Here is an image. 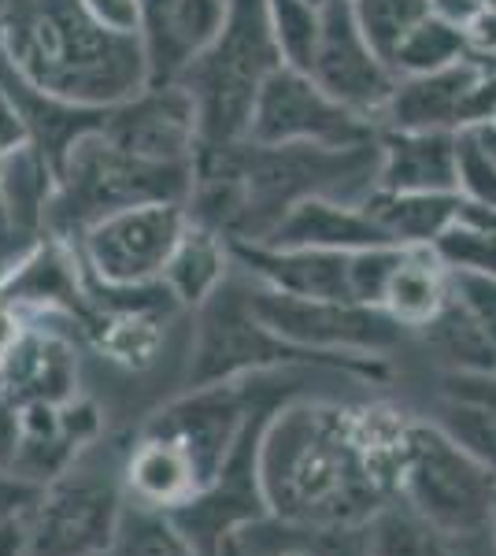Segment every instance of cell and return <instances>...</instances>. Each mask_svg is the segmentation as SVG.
Returning <instances> with one entry per match:
<instances>
[{
    "instance_id": "cell-28",
    "label": "cell",
    "mask_w": 496,
    "mask_h": 556,
    "mask_svg": "<svg viewBox=\"0 0 496 556\" xmlns=\"http://www.w3.org/2000/svg\"><path fill=\"white\" fill-rule=\"evenodd\" d=\"M107 556H201V549L175 513H160V508L130 501Z\"/></svg>"
},
{
    "instance_id": "cell-43",
    "label": "cell",
    "mask_w": 496,
    "mask_h": 556,
    "mask_svg": "<svg viewBox=\"0 0 496 556\" xmlns=\"http://www.w3.org/2000/svg\"><path fill=\"white\" fill-rule=\"evenodd\" d=\"M315 4H327V0H315Z\"/></svg>"
},
{
    "instance_id": "cell-26",
    "label": "cell",
    "mask_w": 496,
    "mask_h": 556,
    "mask_svg": "<svg viewBox=\"0 0 496 556\" xmlns=\"http://www.w3.org/2000/svg\"><path fill=\"white\" fill-rule=\"evenodd\" d=\"M419 334L427 338V345L434 349V353L453 367V371L496 375L493 338L478 327V319L456 298H448L445 308H441L437 316L419 330Z\"/></svg>"
},
{
    "instance_id": "cell-6",
    "label": "cell",
    "mask_w": 496,
    "mask_h": 556,
    "mask_svg": "<svg viewBox=\"0 0 496 556\" xmlns=\"http://www.w3.org/2000/svg\"><path fill=\"white\" fill-rule=\"evenodd\" d=\"M245 275V271H241ZM249 278V275H245ZM249 298L256 316L275 330L282 342L327 356L341 371L385 375V353H393L411 334L390 312L378 304L356 301H311L290 298V293L267 290L249 278Z\"/></svg>"
},
{
    "instance_id": "cell-5",
    "label": "cell",
    "mask_w": 496,
    "mask_h": 556,
    "mask_svg": "<svg viewBox=\"0 0 496 556\" xmlns=\"http://www.w3.org/2000/svg\"><path fill=\"white\" fill-rule=\"evenodd\" d=\"M123 460L126 453L93 442L56 479L44 482L26 513L30 556H104L112 549L130 505Z\"/></svg>"
},
{
    "instance_id": "cell-36",
    "label": "cell",
    "mask_w": 496,
    "mask_h": 556,
    "mask_svg": "<svg viewBox=\"0 0 496 556\" xmlns=\"http://www.w3.org/2000/svg\"><path fill=\"white\" fill-rule=\"evenodd\" d=\"M89 12L97 15L104 26L123 34H138V15H141V0H82Z\"/></svg>"
},
{
    "instance_id": "cell-45",
    "label": "cell",
    "mask_w": 496,
    "mask_h": 556,
    "mask_svg": "<svg viewBox=\"0 0 496 556\" xmlns=\"http://www.w3.org/2000/svg\"><path fill=\"white\" fill-rule=\"evenodd\" d=\"M104 556H107V553H104Z\"/></svg>"
},
{
    "instance_id": "cell-4",
    "label": "cell",
    "mask_w": 496,
    "mask_h": 556,
    "mask_svg": "<svg viewBox=\"0 0 496 556\" xmlns=\"http://www.w3.org/2000/svg\"><path fill=\"white\" fill-rule=\"evenodd\" d=\"M193 164H152L93 130L71 149L49 208V235L75 245L97 219L138 204H189Z\"/></svg>"
},
{
    "instance_id": "cell-38",
    "label": "cell",
    "mask_w": 496,
    "mask_h": 556,
    "mask_svg": "<svg viewBox=\"0 0 496 556\" xmlns=\"http://www.w3.org/2000/svg\"><path fill=\"white\" fill-rule=\"evenodd\" d=\"M26 141H30V134H26L20 108H15V101L8 97V89L0 86V160H4L8 152H15L20 146H26Z\"/></svg>"
},
{
    "instance_id": "cell-25",
    "label": "cell",
    "mask_w": 496,
    "mask_h": 556,
    "mask_svg": "<svg viewBox=\"0 0 496 556\" xmlns=\"http://www.w3.org/2000/svg\"><path fill=\"white\" fill-rule=\"evenodd\" d=\"M448 298H453V275H448V267L437 260L434 249H408L400 267H396L382 308L390 312L400 327L419 334V330L445 308Z\"/></svg>"
},
{
    "instance_id": "cell-23",
    "label": "cell",
    "mask_w": 496,
    "mask_h": 556,
    "mask_svg": "<svg viewBox=\"0 0 496 556\" xmlns=\"http://www.w3.org/2000/svg\"><path fill=\"white\" fill-rule=\"evenodd\" d=\"M233 249L230 241L212 227L189 219L182 241L175 245V253L167 260L164 286L170 290L182 308H201V304L219 290L222 282L233 275Z\"/></svg>"
},
{
    "instance_id": "cell-34",
    "label": "cell",
    "mask_w": 496,
    "mask_h": 556,
    "mask_svg": "<svg viewBox=\"0 0 496 556\" xmlns=\"http://www.w3.org/2000/svg\"><path fill=\"white\" fill-rule=\"evenodd\" d=\"M448 275H453V298L471 312L478 327L496 345V275H463V271H448Z\"/></svg>"
},
{
    "instance_id": "cell-13",
    "label": "cell",
    "mask_w": 496,
    "mask_h": 556,
    "mask_svg": "<svg viewBox=\"0 0 496 556\" xmlns=\"http://www.w3.org/2000/svg\"><path fill=\"white\" fill-rule=\"evenodd\" d=\"M104 138L152 164H193L201 149L196 101L186 86H145L130 101L107 108Z\"/></svg>"
},
{
    "instance_id": "cell-14",
    "label": "cell",
    "mask_w": 496,
    "mask_h": 556,
    "mask_svg": "<svg viewBox=\"0 0 496 556\" xmlns=\"http://www.w3.org/2000/svg\"><path fill=\"white\" fill-rule=\"evenodd\" d=\"M230 0H141L138 41L149 86H175L186 67L219 38Z\"/></svg>"
},
{
    "instance_id": "cell-8",
    "label": "cell",
    "mask_w": 496,
    "mask_h": 556,
    "mask_svg": "<svg viewBox=\"0 0 496 556\" xmlns=\"http://www.w3.org/2000/svg\"><path fill=\"white\" fill-rule=\"evenodd\" d=\"M396 497L419 508L430 523L453 538L489 531L496 513V475L456 445L441 427L411 424Z\"/></svg>"
},
{
    "instance_id": "cell-17",
    "label": "cell",
    "mask_w": 496,
    "mask_h": 556,
    "mask_svg": "<svg viewBox=\"0 0 496 556\" xmlns=\"http://www.w3.org/2000/svg\"><path fill=\"white\" fill-rule=\"evenodd\" d=\"M0 393L20 408L71 405L78 397V356L75 345L56 330L30 327L20 349L0 371Z\"/></svg>"
},
{
    "instance_id": "cell-44",
    "label": "cell",
    "mask_w": 496,
    "mask_h": 556,
    "mask_svg": "<svg viewBox=\"0 0 496 556\" xmlns=\"http://www.w3.org/2000/svg\"><path fill=\"white\" fill-rule=\"evenodd\" d=\"M348 4H352V0H348Z\"/></svg>"
},
{
    "instance_id": "cell-15",
    "label": "cell",
    "mask_w": 496,
    "mask_h": 556,
    "mask_svg": "<svg viewBox=\"0 0 496 556\" xmlns=\"http://www.w3.org/2000/svg\"><path fill=\"white\" fill-rule=\"evenodd\" d=\"M233 264L267 290L311 301H356L352 298V253L330 249H282L259 241H230ZM359 304V301H356Z\"/></svg>"
},
{
    "instance_id": "cell-10",
    "label": "cell",
    "mask_w": 496,
    "mask_h": 556,
    "mask_svg": "<svg viewBox=\"0 0 496 556\" xmlns=\"http://www.w3.org/2000/svg\"><path fill=\"white\" fill-rule=\"evenodd\" d=\"M378 138V123L338 104L308 71L278 67L259 89L249 123L256 146H327L348 149Z\"/></svg>"
},
{
    "instance_id": "cell-39",
    "label": "cell",
    "mask_w": 496,
    "mask_h": 556,
    "mask_svg": "<svg viewBox=\"0 0 496 556\" xmlns=\"http://www.w3.org/2000/svg\"><path fill=\"white\" fill-rule=\"evenodd\" d=\"M26 330H30V323H26L23 308L0 301V371H4V364L12 361V353L20 349Z\"/></svg>"
},
{
    "instance_id": "cell-42",
    "label": "cell",
    "mask_w": 496,
    "mask_h": 556,
    "mask_svg": "<svg viewBox=\"0 0 496 556\" xmlns=\"http://www.w3.org/2000/svg\"><path fill=\"white\" fill-rule=\"evenodd\" d=\"M489 534H493V542H496V513H493V523H489Z\"/></svg>"
},
{
    "instance_id": "cell-40",
    "label": "cell",
    "mask_w": 496,
    "mask_h": 556,
    "mask_svg": "<svg viewBox=\"0 0 496 556\" xmlns=\"http://www.w3.org/2000/svg\"><path fill=\"white\" fill-rule=\"evenodd\" d=\"M0 556H30V523H26V513L0 519Z\"/></svg>"
},
{
    "instance_id": "cell-18",
    "label": "cell",
    "mask_w": 496,
    "mask_h": 556,
    "mask_svg": "<svg viewBox=\"0 0 496 556\" xmlns=\"http://www.w3.org/2000/svg\"><path fill=\"white\" fill-rule=\"evenodd\" d=\"M482 75V60L467 56L463 64H453L434 75L400 78L382 112L378 130H463V104L471 86Z\"/></svg>"
},
{
    "instance_id": "cell-3",
    "label": "cell",
    "mask_w": 496,
    "mask_h": 556,
    "mask_svg": "<svg viewBox=\"0 0 496 556\" xmlns=\"http://www.w3.org/2000/svg\"><path fill=\"white\" fill-rule=\"evenodd\" d=\"M278 67L285 64L270 30L267 0H230L219 38L178 78V86H186L196 101L201 149L249 138L259 89Z\"/></svg>"
},
{
    "instance_id": "cell-29",
    "label": "cell",
    "mask_w": 496,
    "mask_h": 556,
    "mask_svg": "<svg viewBox=\"0 0 496 556\" xmlns=\"http://www.w3.org/2000/svg\"><path fill=\"white\" fill-rule=\"evenodd\" d=\"M267 12L282 64L311 75L322 41V4H315V0H267Z\"/></svg>"
},
{
    "instance_id": "cell-2",
    "label": "cell",
    "mask_w": 496,
    "mask_h": 556,
    "mask_svg": "<svg viewBox=\"0 0 496 556\" xmlns=\"http://www.w3.org/2000/svg\"><path fill=\"white\" fill-rule=\"evenodd\" d=\"M0 15L8 64L56 101L107 112L149 86L138 34L104 26L82 0H8Z\"/></svg>"
},
{
    "instance_id": "cell-22",
    "label": "cell",
    "mask_w": 496,
    "mask_h": 556,
    "mask_svg": "<svg viewBox=\"0 0 496 556\" xmlns=\"http://www.w3.org/2000/svg\"><path fill=\"white\" fill-rule=\"evenodd\" d=\"M371 219L404 249H430L463 215V193H393L374 190L364 201Z\"/></svg>"
},
{
    "instance_id": "cell-19",
    "label": "cell",
    "mask_w": 496,
    "mask_h": 556,
    "mask_svg": "<svg viewBox=\"0 0 496 556\" xmlns=\"http://www.w3.org/2000/svg\"><path fill=\"white\" fill-rule=\"evenodd\" d=\"M259 245L282 249H330V253H359L374 245H396L371 219L364 204L333 201V197H308L270 230Z\"/></svg>"
},
{
    "instance_id": "cell-41",
    "label": "cell",
    "mask_w": 496,
    "mask_h": 556,
    "mask_svg": "<svg viewBox=\"0 0 496 556\" xmlns=\"http://www.w3.org/2000/svg\"><path fill=\"white\" fill-rule=\"evenodd\" d=\"M482 64H485V67H489V71H493V75H496V52H493V56H485V60H482Z\"/></svg>"
},
{
    "instance_id": "cell-24",
    "label": "cell",
    "mask_w": 496,
    "mask_h": 556,
    "mask_svg": "<svg viewBox=\"0 0 496 556\" xmlns=\"http://www.w3.org/2000/svg\"><path fill=\"white\" fill-rule=\"evenodd\" d=\"M359 531H364L359 534L364 556H459L463 545V538L445 534L404 497L385 501Z\"/></svg>"
},
{
    "instance_id": "cell-11",
    "label": "cell",
    "mask_w": 496,
    "mask_h": 556,
    "mask_svg": "<svg viewBox=\"0 0 496 556\" xmlns=\"http://www.w3.org/2000/svg\"><path fill=\"white\" fill-rule=\"evenodd\" d=\"M245 379L219 382V386H196L186 397L170 401L149 419L145 430H160V434L175 438L193 460L196 479H201V493H207L222 479L227 464L238 453L245 427L252 419Z\"/></svg>"
},
{
    "instance_id": "cell-31",
    "label": "cell",
    "mask_w": 496,
    "mask_h": 556,
    "mask_svg": "<svg viewBox=\"0 0 496 556\" xmlns=\"http://www.w3.org/2000/svg\"><path fill=\"white\" fill-rule=\"evenodd\" d=\"M441 264L448 271H463V275H496V235L478 223L459 215L456 227H448L434 245Z\"/></svg>"
},
{
    "instance_id": "cell-12",
    "label": "cell",
    "mask_w": 496,
    "mask_h": 556,
    "mask_svg": "<svg viewBox=\"0 0 496 556\" xmlns=\"http://www.w3.org/2000/svg\"><path fill=\"white\" fill-rule=\"evenodd\" d=\"M311 78L338 104L352 108L371 123H382L385 104H390L393 89L400 83L390 60L378 56L374 45L364 38L348 0H327L322 4V41Z\"/></svg>"
},
{
    "instance_id": "cell-27",
    "label": "cell",
    "mask_w": 496,
    "mask_h": 556,
    "mask_svg": "<svg viewBox=\"0 0 496 556\" xmlns=\"http://www.w3.org/2000/svg\"><path fill=\"white\" fill-rule=\"evenodd\" d=\"M471 56V41H467L463 23L448 20L441 12H430L415 30L404 38V45L393 56V71L400 78L411 75H434L453 64H463Z\"/></svg>"
},
{
    "instance_id": "cell-21",
    "label": "cell",
    "mask_w": 496,
    "mask_h": 556,
    "mask_svg": "<svg viewBox=\"0 0 496 556\" xmlns=\"http://www.w3.org/2000/svg\"><path fill=\"white\" fill-rule=\"evenodd\" d=\"M437 427L496 475V375H448Z\"/></svg>"
},
{
    "instance_id": "cell-35",
    "label": "cell",
    "mask_w": 496,
    "mask_h": 556,
    "mask_svg": "<svg viewBox=\"0 0 496 556\" xmlns=\"http://www.w3.org/2000/svg\"><path fill=\"white\" fill-rule=\"evenodd\" d=\"M20 453H23V408L0 393V471L15 475Z\"/></svg>"
},
{
    "instance_id": "cell-1",
    "label": "cell",
    "mask_w": 496,
    "mask_h": 556,
    "mask_svg": "<svg viewBox=\"0 0 496 556\" xmlns=\"http://www.w3.org/2000/svg\"><path fill=\"white\" fill-rule=\"evenodd\" d=\"M256 475L267 513L308 531L345 534L393 497L359 442L356 412L319 401H290L267 419Z\"/></svg>"
},
{
    "instance_id": "cell-37",
    "label": "cell",
    "mask_w": 496,
    "mask_h": 556,
    "mask_svg": "<svg viewBox=\"0 0 496 556\" xmlns=\"http://www.w3.org/2000/svg\"><path fill=\"white\" fill-rule=\"evenodd\" d=\"M467 41H471V56L485 60L496 52V4H482L471 20L463 23Z\"/></svg>"
},
{
    "instance_id": "cell-7",
    "label": "cell",
    "mask_w": 496,
    "mask_h": 556,
    "mask_svg": "<svg viewBox=\"0 0 496 556\" xmlns=\"http://www.w3.org/2000/svg\"><path fill=\"white\" fill-rule=\"evenodd\" d=\"M338 367L327 356L296 349L275 334L256 316L249 298V278L233 271L219 290L196 308V334L189 349L186 386H219L238 382L264 371H290V367Z\"/></svg>"
},
{
    "instance_id": "cell-33",
    "label": "cell",
    "mask_w": 496,
    "mask_h": 556,
    "mask_svg": "<svg viewBox=\"0 0 496 556\" xmlns=\"http://www.w3.org/2000/svg\"><path fill=\"white\" fill-rule=\"evenodd\" d=\"M459 193L471 204L496 208V156L471 130L459 134Z\"/></svg>"
},
{
    "instance_id": "cell-30",
    "label": "cell",
    "mask_w": 496,
    "mask_h": 556,
    "mask_svg": "<svg viewBox=\"0 0 496 556\" xmlns=\"http://www.w3.org/2000/svg\"><path fill=\"white\" fill-rule=\"evenodd\" d=\"M352 12H356L364 38L393 67L396 49H400L415 26L434 12V0H352Z\"/></svg>"
},
{
    "instance_id": "cell-20",
    "label": "cell",
    "mask_w": 496,
    "mask_h": 556,
    "mask_svg": "<svg viewBox=\"0 0 496 556\" xmlns=\"http://www.w3.org/2000/svg\"><path fill=\"white\" fill-rule=\"evenodd\" d=\"M123 482L133 505L160 508V513H182L201 497V479H196V468L182 445L145 427H141L138 442L126 450Z\"/></svg>"
},
{
    "instance_id": "cell-16",
    "label": "cell",
    "mask_w": 496,
    "mask_h": 556,
    "mask_svg": "<svg viewBox=\"0 0 496 556\" xmlns=\"http://www.w3.org/2000/svg\"><path fill=\"white\" fill-rule=\"evenodd\" d=\"M382 175L378 190L393 193H459L456 130H378Z\"/></svg>"
},
{
    "instance_id": "cell-9",
    "label": "cell",
    "mask_w": 496,
    "mask_h": 556,
    "mask_svg": "<svg viewBox=\"0 0 496 556\" xmlns=\"http://www.w3.org/2000/svg\"><path fill=\"white\" fill-rule=\"evenodd\" d=\"M189 227L186 204H138L97 219L75 241L89 286L104 290H141L164 282L167 260Z\"/></svg>"
},
{
    "instance_id": "cell-32",
    "label": "cell",
    "mask_w": 496,
    "mask_h": 556,
    "mask_svg": "<svg viewBox=\"0 0 496 556\" xmlns=\"http://www.w3.org/2000/svg\"><path fill=\"white\" fill-rule=\"evenodd\" d=\"M404 253H408L404 245H374L352 253V298L359 304H378L382 308Z\"/></svg>"
}]
</instances>
